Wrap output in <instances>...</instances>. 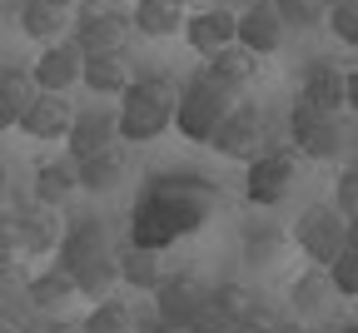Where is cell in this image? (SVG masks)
I'll return each mask as SVG.
<instances>
[{"label":"cell","instance_id":"6da1fadb","mask_svg":"<svg viewBox=\"0 0 358 333\" xmlns=\"http://www.w3.org/2000/svg\"><path fill=\"white\" fill-rule=\"evenodd\" d=\"M219 184L204 174H155L129 209V239L164 254L169 244L199 234L219 214Z\"/></svg>","mask_w":358,"mask_h":333},{"label":"cell","instance_id":"7a4b0ae2","mask_svg":"<svg viewBox=\"0 0 358 333\" xmlns=\"http://www.w3.org/2000/svg\"><path fill=\"white\" fill-rule=\"evenodd\" d=\"M179 115V80L174 75H134V85L120 94V139L150 145L164 129H174Z\"/></svg>","mask_w":358,"mask_h":333},{"label":"cell","instance_id":"3957f363","mask_svg":"<svg viewBox=\"0 0 358 333\" xmlns=\"http://www.w3.org/2000/svg\"><path fill=\"white\" fill-rule=\"evenodd\" d=\"M239 100H244V94L229 90L224 80H214L209 70H204V75H189L185 85H179V115H174V129L185 134V139H194V145H209L214 129H219V120L229 115Z\"/></svg>","mask_w":358,"mask_h":333},{"label":"cell","instance_id":"277c9868","mask_svg":"<svg viewBox=\"0 0 358 333\" xmlns=\"http://www.w3.org/2000/svg\"><path fill=\"white\" fill-rule=\"evenodd\" d=\"M299 145H264L249 169H244V199L254 209H274L294 194V184H299Z\"/></svg>","mask_w":358,"mask_h":333},{"label":"cell","instance_id":"5b68a950","mask_svg":"<svg viewBox=\"0 0 358 333\" xmlns=\"http://www.w3.org/2000/svg\"><path fill=\"white\" fill-rule=\"evenodd\" d=\"M294 239H299V249H303L313 264L329 269V264L343 254V244H348V219L338 214V204L319 199V204H308V209L294 219Z\"/></svg>","mask_w":358,"mask_h":333},{"label":"cell","instance_id":"8992f818","mask_svg":"<svg viewBox=\"0 0 358 333\" xmlns=\"http://www.w3.org/2000/svg\"><path fill=\"white\" fill-rule=\"evenodd\" d=\"M289 139L303 150V160H338V155L348 150L343 120L313 110L308 100H294V110H289Z\"/></svg>","mask_w":358,"mask_h":333},{"label":"cell","instance_id":"52a82bcc","mask_svg":"<svg viewBox=\"0 0 358 333\" xmlns=\"http://www.w3.org/2000/svg\"><path fill=\"white\" fill-rule=\"evenodd\" d=\"M209 150H219L224 160H254L259 150H264V115H259V105H249V100H239L229 115L219 120V129H214V139H209Z\"/></svg>","mask_w":358,"mask_h":333},{"label":"cell","instance_id":"ba28073f","mask_svg":"<svg viewBox=\"0 0 358 333\" xmlns=\"http://www.w3.org/2000/svg\"><path fill=\"white\" fill-rule=\"evenodd\" d=\"M129 35H134V15L124 10H110V6H95L85 10L80 25H75V40L85 55H105V50H129Z\"/></svg>","mask_w":358,"mask_h":333},{"label":"cell","instance_id":"9c48e42d","mask_svg":"<svg viewBox=\"0 0 358 333\" xmlns=\"http://www.w3.org/2000/svg\"><path fill=\"white\" fill-rule=\"evenodd\" d=\"M30 75H35L40 90H55V94H65L70 85H85V50H80V40L65 35L55 45H45L40 60L30 65Z\"/></svg>","mask_w":358,"mask_h":333},{"label":"cell","instance_id":"30bf717a","mask_svg":"<svg viewBox=\"0 0 358 333\" xmlns=\"http://www.w3.org/2000/svg\"><path fill=\"white\" fill-rule=\"evenodd\" d=\"M209 294H214V289H209L199 274H164L159 289H155V318L185 328V323L194 318V309H199Z\"/></svg>","mask_w":358,"mask_h":333},{"label":"cell","instance_id":"8fae6325","mask_svg":"<svg viewBox=\"0 0 358 333\" xmlns=\"http://www.w3.org/2000/svg\"><path fill=\"white\" fill-rule=\"evenodd\" d=\"M239 40V15L234 10H224V6H209V10H194L185 20V45L194 55L214 60L219 50H229V45Z\"/></svg>","mask_w":358,"mask_h":333},{"label":"cell","instance_id":"7c38bea8","mask_svg":"<svg viewBox=\"0 0 358 333\" xmlns=\"http://www.w3.org/2000/svg\"><path fill=\"white\" fill-rule=\"evenodd\" d=\"M75 115H80V110L65 100V94H55V90H40L35 100L25 105V115H20V129H25L30 139H70Z\"/></svg>","mask_w":358,"mask_h":333},{"label":"cell","instance_id":"4fadbf2b","mask_svg":"<svg viewBox=\"0 0 358 333\" xmlns=\"http://www.w3.org/2000/svg\"><path fill=\"white\" fill-rule=\"evenodd\" d=\"M284 35H289V25L279 15V0H254L249 10H239V45H249L254 55H274Z\"/></svg>","mask_w":358,"mask_h":333},{"label":"cell","instance_id":"5bb4252c","mask_svg":"<svg viewBox=\"0 0 358 333\" xmlns=\"http://www.w3.org/2000/svg\"><path fill=\"white\" fill-rule=\"evenodd\" d=\"M299 100H308L313 110H324V115L348 110V70H338L334 60H313V65L303 70Z\"/></svg>","mask_w":358,"mask_h":333},{"label":"cell","instance_id":"9a60e30c","mask_svg":"<svg viewBox=\"0 0 358 333\" xmlns=\"http://www.w3.org/2000/svg\"><path fill=\"white\" fill-rule=\"evenodd\" d=\"M15 224H20V244H25V254H55L60 239H65L60 209H55V204H40V199H25V204L15 209Z\"/></svg>","mask_w":358,"mask_h":333},{"label":"cell","instance_id":"2e32d148","mask_svg":"<svg viewBox=\"0 0 358 333\" xmlns=\"http://www.w3.org/2000/svg\"><path fill=\"white\" fill-rule=\"evenodd\" d=\"M110 249V229H105V219H95V214H80V219H70L65 224V239H60V269L70 274V269H80L85 259H95V254H105Z\"/></svg>","mask_w":358,"mask_h":333},{"label":"cell","instance_id":"e0dca14e","mask_svg":"<svg viewBox=\"0 0 358 333\" xmlns=\"http://www.w3.org/2000/svg\"><path fill=\"white\" fill-rule=\"evenodd\" d=\"M105 145H120V110H80L75 125H70V139H65V155L85 160V155H95Z\"/></svg>","mask_w":358,"mask_h":333},{"label":"cell","instance_id":"ac0fdd59","mask_svg":"<svg viewBox=\"0 0 358 333\" xmlns=\"http://www.w3.org/2000/svg\"><path fill=\"white\" fill-rule=\"evenodd\" d=\"M134 55L129 50H105V55H85V85L95 94H124L134 85Z\"/></svg>","mask_w":358,"mask_h":333},{"label":"cell","instance_id":"d6986e66","mask_svg":"<svg viewBox=\"0 0 358 333\" xmlns=\"http://www.w3.org/2000/svg\"><path fill=\"white\" fill-rule=\"evenodd\" d=\"M75 164H80V189H90V194H110V189H120L124 174H129V160H124L120 145H105V150L85 155Z\"/></svg>","mask_w":358,"mask_h":333},{"label":"cell","instance_id":"ffe728a7","mask_svg":"<svg viewBox=\"0 0 358 333\" xmlns=\"http://www.w3.org/2000/svg\"><path fill=\"white\" fill-rule=\"evenodd\" d=\"M70 6H75V0H25V6H20V30H25L30 40L55 45V40H65Z\"/></svg>","mask_w":358,"mask_h":333},{"label":"cell","instance_id":"44dd1931","mask_svg":"<svg viewBox=\"0 0 358 333\" xmlns=\"http://www.w3.org/2000/svg\"><path fill=\"white\" fill-rule=\"evenodd\" d=\"M80 189V164H75V155H65V160H45L40 169H35V179H30V194L40 199V204H65L70 194Z\"/></svg>","mask_w":358,"mask_h":333},{"label":"cell","instance_id":"7402d4cb","mask_svg":"<svg viewBox=\"0 0 358 333\" xmlns=\"http://www.w3.org/2000/svg\"><path fill=\"white\" fill-rule=\"evenodd\" d=\"M129 15H134V30L150 35V40H169V35L185 30V20H189L185 0H134Z\"/></svg>","mask_w":358,"mask_h":333},{"label":"cell","instance_id":"603a6c76","mask_svg":"<svg viewBox=\"0 0 358 333\" xmlns=\"http://www.w3.org/2000/svg\"><path fill=\"white\" fill-rule=\"evenodd\" d=\"M338 289H334V278H329V269L324 264H313V269H303L294 283H289V304H294V313L299 318H319L324 309H329V299H334Z\"/></svg>","mask_w":358,"mask_h":333},{"label":"cell","instance_id":"cb8c5ba5","mask_svg":"<svg viewBox=\"0 0 358 333\" xmlns=\"http://www.w3.org/2000/svg\"><path fill=\"white\" fill-rule=\"evenodd\" d=\"M70 278H75L80 299H90V304L110 299V289L120 283V249H105V254H95V259H85L80 269H70Z\"/></svg>","mask_w":358,"mask_h":333},{"label":"cell","instance_id":"d4e9b609","mask_svg":"<svg viewBox=\"0 0 358 333\" xmlns=\"http://www.w3.org/2000/svg\"><path fill=\"white\" fill-rule=\"evenodd\" d=\"M164 278V264H159V249H145V244H124L120 249V283H129V289H145L155 294Z\"/></svg>","mask_w":358,"mask_h":333},{"label":"cell","instance_id":"484cf974","mask_svg":"<svg viewBox=\"0 0 358 333\" xmlns=\"http://www.w3.org/2000/svg\"><path fill=\"white\" fill-rule=\"evenodd\" d=\"M80 289H75V278L55 264V269H45V274H30V283H25V299L40 309V313H60L70 299H75Z\"/></svg>","mask_w":358,"mask_h":333},{"label":"cell","instance_id":"4316f807","mask_svg":"<svg viewBox=\"0 0 358 333\" xmlns=\"http://www.w3.org/2000/svg\"><path fill=\"white\" fill-rule=\"evenodd\" d=\"M259 60H264V55H254L249 45H239V40H234L229 50H219V55L209 60V75H214V80H224L229 90H239V94H244V90L259 80Z\"/></svg>","mask_w":358,"mask_h":333},{"label":"cell","instance_id":"83f0119b","mask_svg":"<svg viewBox=\"0 0 358 333\" xmlns=\"http://www.w3.org/2000/svg\"><path fill=\"white\" fill-rule=\"evenodd\" d=\"M289 244V234L279 224H249L244 229V264H274Z\"/></svg>","mask_w":358,"mask_h":333},{"label":"cell","instance_id":"f1b7e54d","mask_svg":"<svg viewBox=\"0 0 358 333\" xmlns=\"http://www.w3.org/2000/svg\"><path fill=\"white\" fill-rule=\"evenodd\" d=\"M85 333H134V309L120 299H100L85 313Z\"/></svg>","mask_w":358,"mask_h":333},{"label":"cell","instance_id":"f546056e","mask_svg":"<svg viewBox=\"0 0 358 333\" xmlns=\"http://www.w3.org/2000/svg\"><path fill=\"white\" fill-rule=\"evenodd\" d=\"M214 304L239 323V318H249V313L259 309V294L249 289V283H234V278H229V283H219V289H214Z\"/></svg>","mask_w":358,"mask_h":333},{"label":"cell","instance_id":"4dcf8cb0","mask_svg":"<svg viewBox=\"0 0 358 333\" xmlns=\"http://www.w3.org/2000/svg\"><path fill=\"white\" fill-rule=\"evenodd\" d=\"M329 278H334V289L343 299H358V249L353 244H343V254L329 264Z\"/></svg>","mask_w":358,"mask_h":333},{"label":"cell","instance_id":"1f68e13d","mask_svg":"<svg viewBox=\"0 0 358 333\" xmlns=\"http://www.w3.org/2000/svg\"><path fill=\"white\" fill-rule=\"evenodd\" d=\"M329 30L338 45H358V0H334L329 6Z\"/></svg>","mask_w":358,"mask_h":333},{"label":"cell","instance_id":"d6a6232c","mask_svg":"<svg viewBox=\"0 0 358 333\" xmlns=\"http://www.w3.org/2000/svg\"><path fill=\"white\" fill-rule=\"evenodd\" d=\"M185 333H234V318L229 313H224L219 304H214V294L194 309V318L185 323Z\"/></svg>","mask_w":358,"mask_h":333},{"label":"cell","instance_id":"836d02e7","mask_svg":"<svg viewBox=\"0 0 358 333\" xmlns=\"http://www.w3.org/2000/svg\"><path fill=\"white\" fill-rule=\"evenodd\" d=\"M334 204H338V214H343V219H353V214H358V164H348V169L338 174Z\"/></svg>","mask_w":358,"mask_h":333},{"label":"cell","instance_id":"e575fe53","mask_svg":"<svg viewBox=\"0 0 358 333\" xmlns=\"http://www.w3.org/2000/svg\"><path fill=\"white\" fill-rule=\"evenodd\" d=\"M15 259H25L20 224H15V214H0V264H15Z\"/></svg>","mask_w":358,"mask_h":333},{"label":"cell","instance_id":"d590c367","mask_svg":"<svg viewBox=\"0 0 358 333\" xmlns=\"http://www.w3.org/2000/svg\"><path fill=\"white\" fill-rule=\"evenodd\" d=\"M274 323H279L274 304H268V299H259V309H254L249 318H239V323H234V333H274Z\"/></svg>","mask_w":358,"mask_h":333},{"label":"cell","instance_id":"8d00e7d4","mask_svg":"<svg viewBox=\"0 0 358 333\" xmlns=\"http://www.w3.org/2000/svg\"><path fill=\"white\" fill-rule=\"evenodd\" d=\"M279 15H284V25L308 30L313 20H319V6H313V0H279Z\"/></svg>","mask_w":358,"mask_h":333},{"label":"cell","instance_id":"74e56055","mask_svg":"<svg viewBox=\"0 0 358 333\" xmlns=\"http://www.w3.org/2000/svg\"><path fill=\"white\" fill-rule=\"evenodd\" d=\"M25 283H30V274L20 269V259L15 264H0V304L15 299V294H25Z\"/></svg>","mask_w":358,"mask_h":333},{"label":"cell","instance_id":"f35d334b","mask_svg":"<svg viewBox=\"0 0 358 333\" xmlns=\"http://www.w3.org/2000/svg\"><path fill=\"white\" fill-rule=\"evenodd\" d=\"M30 313H40V309H35L25 294H15V299L0 304V318H10V323H20V328H25V318H30Z\"/></svg>","mask_w":358,"mask_h":333},{"label":"cell","instance_id":"ab89813d","mask_svg":"<svg viewBox=\"0 0 358 333\" xmlns=\"http://www.w3.org/2000/svg\"><path fill=\"white\" fill-rule=\"evenodd\" d=\"M10 125H20V115H15V105L6 100V90H0V134H6Z\"/></svg>","mask_w":358,"mask_h":333},{"label":"cell","instance_id":"60d3db41","mask_svg":"<svg viewBox=\"0 0 358 333\" xmlns=\"http://www.w3.org/2000/svg\"><path fill=\"white\" fill-rule=\"evenodd\" d=\"M40 333H85V323H65V318H50Z\"/></svg>","mask_w":358,"mask_h":333},{"label":"cell","instance_id":"b9f144b4","mask_svg":"<svg viewBox=\"0 0 358 333\" xmlns=\"http://www.w3.org/2000/svg\"><path fill=\"white\" fill-rule=\"evenodd\" d=\"M348 110H353V115H358V65H353V70H348Z\"/></svg>","mask_w":358,"mask_h":333},{"label":"cell","instance_id":"7bdbcfd3","mask_svg":"<svg viewBox=\"0 0 358 333\" xmlns=\"http://www.w3.org/2000/svg\"><path fill=\"white\" fill-rule=\"evenodd\" d=\"M6 204H10V169L0 164V209H6Z\"/></svg>","mask_w":358,"mask_h":333},{"label":"cell","instance_id":"ee69618b","mask_svg":"<svg viewBox=\"0 0 358 333\" xmlns=\"http://www.w3.org/2000/svg\"><path fill=\"white\" fill-rule=\"evenodd\" d=\"M145 333H185V328H179V323H164V318H155Z\"/></svg>","mask_w":358,"mask_h":333},{"label":"cell","instance_id":"f6af8a7d","mask_svg":"<svg viewBox=\"0 0 358 333\" xmlns=\"http://www.w3.org/2000/svg\"><path fill=\"white\" fill-rule=\"evenodd\" d=\"M348 244H353V249H358V214H353V219H348Z\"/></svg>","mask_w":358,"mask_h":333},{"label":"cell","instance_id":"bcb514c9","mask_svg":"<svg viewBox=\"0 0 358 333\" xmlns=\"http://www.w3.org/2000/svg\"><path fill=\"white\" fill-rule=\"evenodd\" d=\"M0 333H25L20 323H10V318H0Z\"/></svg>","mask_w":358,"mask_h":333},{"label":"cell","instance_id":"7dc6e473","mask_svg":"<svg viewBox=\"0 0 358 333\" xmlns=\"http://www.w3.org/2000/svg\"><path fill=\"white\" fill-rule=\"evenodd\" d=\"M334 333H358V323H348V328H334Z\"/></svg>","mask_w":358,"mask_h":333}]
</instances>
